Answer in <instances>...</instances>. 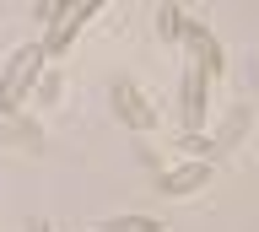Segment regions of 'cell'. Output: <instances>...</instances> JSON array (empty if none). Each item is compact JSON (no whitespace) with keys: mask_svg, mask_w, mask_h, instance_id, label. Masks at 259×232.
<instances>
[{"mask_svg":"<svg viewBox=\"0 0 259 232\" xmlns=\"http://www.w3.org/2000/svg\"><path fill=\"white\" fill-rule=\"evenodd\" d=\"M92 232H162L157 216H108V221H97Z\"/></svg>","mask_w":259,"mask_h":232,"instance_id":"52a82bcc","label":"cell"},{"mask_svg":"<svg viewBox=\"0 0 259 232\" xmlns=\"http://www.w3.org/2000/svg\"><path fill=\"white\" fill-rule=\"evenodd\" d=\"M184 43H189V65L200 70L205 81H222V70H227V49L216 43V33H210V27H200V22H189Z\"/></svg>","mask_w":259,"mask_h":232,"instance_id":"5b68a950","label":"cell"},{"mask_svg":"<svg viewBox=\"0 0 259 232\" xmlns=\"http://www.w3.org/2000/svg\"><path fill=\"white\" fill-rule=\"evenodd\" d=\"M205 76L194 65H184V81H178V124H184V135H205Z\"/></svg>","mask_w":259,"mask_h":232,"instance_id":"7a4b0ae2","label":"cell"},{"mask_svg":"<svg viewBox=\"0 0 259 232\" xmlns=\"http://www.w3.org/2000/svg\"><path fill=\"white\" fill-rule=\"evenodd\" d=\"M178 151H189V162H216L222 157L216 135H178Z\"/></svg>","mask_w":259,"mask_h":232,"instance_id":"ba28073f","label":"cell"},{"mask_svg":"<svg viewBox=\"0 0 259 232\" xmlns=\"http://www.w3.org/2000/svg\"><path fill=\"white\" fill-rule=\"evenodd\" d=\"M32 92H38V103H54V98H60V70H44Z\"/></svg>","mask_w":259,"mask_h":232,"instance_id":"30bf717a","label":"cell"},{"mask_svg":"<svg viewBox=\"0 0 259 232\" xmlns=\"http://www.w3.org/2000/svg\"><path fill=\"white\" fill-rule=\"evenodd\" d=\"M38 76H44V49L38 43H22L6 60V70H0V114H22V103L32 98Z\"/></svg>","mask_w":259,"mask_h":232,"instance_id":"6da1fadb","label":"cell"},{"mask_svg":"<svg viewBox=\"0 0 259 232\" xmlns=\"http://www.w3.org/2000/svg\"><path fill=\"white\" fill-rule=\"evenodd\" d=\"M210 178H216V162H173V167L157 178V189H162L167 200H178V195H194V189H205Z\"/></svg>","mask_w":259,"mask_h":232,"instance_id":"8992f818","label":"cell"},{"mask_svg":"<svg viewBox=\"0 0 259 232\" xmlns=\"http://www.w3.org/2000/svg\"><path fill=\"white\" fill-rule=\"evenodd\" d=\"M254 81H259V65H254Z\"/></svg>","mask_w":259,"mask_h":232,"instance_id":"7c38bea8","label":"cell"},{"mask_svg":"<svg viewBox=\"0 0 259 232\" xmlns=\"http://www.w3.org/2000/svg\"><path fill=\"white\" fill-rule=\"evenodd\" d=\"M157 33L167 38V43H178V38L189 33V17H184L178 6H157Z\"/></svg>","mask_w":259,"mask_h":232,"instance_id":"9c48e42d","label":"cell"},{"mask_svg":"<svg viewBox=\"0 0 259 232\" xmlns=\"http://www.w3.org/2000/svg\"><path fill=\"white\" fill-rule=\"evenodd\" d=\"M108 103H113V114H119V124H130V130H151L157 124V108H151V98L135 81H113Z\"/></svg>","mask_w":259,"mask_h":232,"instance_id":"277c9868","label":"cell"},{"mask_svg":"<svg viewBox=\"0 0 259 232\" xmlns=\"http://www.w3.org/2000/svg\"><path fill=\"white\" fill-rule=\"evenodd\" d=\"M32 232H49V227H44V221H32Z\"/></svg>","mask_w":259,"mask_h":232,"instance_id":"8fae6325","label":"cell"},{"mask_svg":"<svg viewBox=\"0 0 259 232\" xmlns=\"http://www.w3.org/2000/svg\"><path fill=\"white\" fill-rule=\"evenodd\" d=\"M97 11H103L97 0H81V6H60V17H54V27H49V38L38 43V49H44V60H54V54H65V49H70V38H76L81 27H87V22L97 17Z\"/></svg>","mask_w":259,"mask_h":232,"instance_id":"3957f363","label":"cell"}]
</instances>
